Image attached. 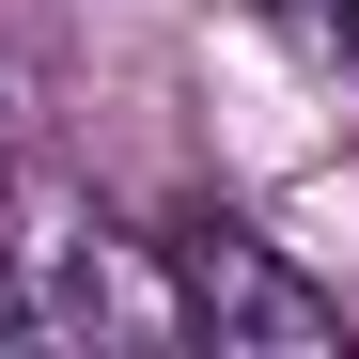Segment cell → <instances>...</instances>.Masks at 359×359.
Segmentation results:
<instances>
[{"label":"cell","instance_id":"cell-3","mask_svg":"<svg viewBox=\"0 0 359 359\" xmlns=\"http://www.w3.org/2000/svg\"><path fill=\"white\" fill-rule=\"evenodd\" d=\"M250 16H266L281 47H313V63H344V79H359V0H250Z\"/></svg>","mask_w":359,"mask_h":359},{"label":"cell","instance_id":"cell-2","mask_svg":"<svg viewBox=\"0 0 359 359\" xmlns=\"http://www.w3.org/2000/svg\"><path fill=\"white\" fill-rule=\"evenodd\" d=\"M0 328L16 344H156L172 297L141 250H109V234H16L0 250Z\"/></svg>","mask_w":359,"mask_h":359},{"label":"cell","instance_id":"cell-1","mask_svg":"<svg viewBox=\"0 0 359 359\" xmlns=\"http://www.w3.org/2000/svg\"><path fill=\"white\" fill-rule=\"evenodd\" d=\"M156 297L188 344H344V297L297 281L250 219H172L156 234Z\"/></svg>","mask_w":359,"mask_h":359}]
</instances>
